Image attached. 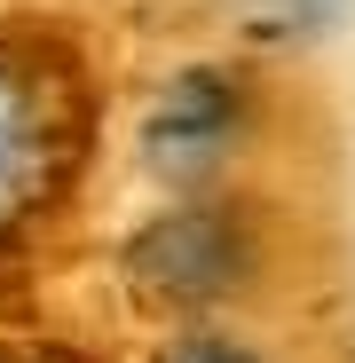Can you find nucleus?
<instances>
[{"label": "nucleus", "mask_w": 355, "mask_h": 363, "mask_svg": "<svg viewBox=\"0 0 355 363\" xmlns=\"http://www.w3.org/2000/svg\"><path fill=\"white\" fill-rule=\"evenodd\" d=\"M237 150V87L221 72H190L174 79L150 111V166L174 182H198Z\"/></svg>", "instance_id": "nucleus-2"}, {"label": "nucleus", "mask_w": 355, "mask_h": 363, "mask_svg": "<svg viewBox=\"0 0 355 363\" xmlns=\"http://www.w3.org/2000/svg\"><path fill=\"white\" fill-rule=\"evenodd\" d=\"M158 363H261L245 340H229V332H190V340H174Z\"/></svg>", "instance_id": "nucleus-4"}, {"label": "nucleus", "mask_w": 355, "mask_h": 363, "mask_svg": "<svg viewBox=\"0 0 355 363\" xmlns=\"http://www.w3.org/2000/svg\"><path fill=\"white\" fill-rule=\"evenodd\" d=\"M261 9L276 24H316V16H332V0H261Z\"/></svg>", "instance_id": "nucleus-5"}, {"label": "nucleus", "mask_w": 355, "mask_h": 363, "mask_svg": "<svg viewBox=\"0 0 355 363\" xmlns=\"http://www.w3.org/2000/svg\"><path fill=\"white\" fill-rule=\"evenodd\" d=\"M72 166V79L32 40H0V229L40 213Z\"/></svg>", "instance_id": "nucleus-1"}, {"label": "nucleus", "mask_w": 355, "mask_h": 363, "mask_svg": "<svg viewBox=\"0 0 355 363\" xmlns=\"http://www.w3.org/2000/svg\"><path fill=\"white\" fill-rule=\"evenodd\" d=\"M229 261H237L229 229H221L213 213H182V221H166V229L150 237L142 277H150L158 292H174V300H205V292H229Z\"/></svg>", "instance_id": "nucleus-3"}]
</instances>
